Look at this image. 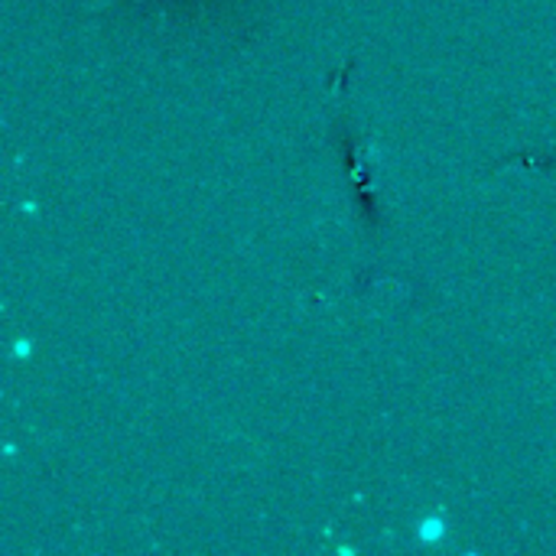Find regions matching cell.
Returning <instances> with one entry per match:
<instances>
[{"label":"cell","instance_id":"obj_1","mask_svg":"<svg viewBox=\"0 0 556 556\" xmlns=\"http://www.w3.org/2000/svg\"><path fill=\"white\" fill-rule=\"evenodd\" d=\"M443 538H446V518H443V515H427V518L417 525V541H420V544L433 547V544H440Z\"/></svg>","mask_w":556,"mask_h":556}]
</instances>
